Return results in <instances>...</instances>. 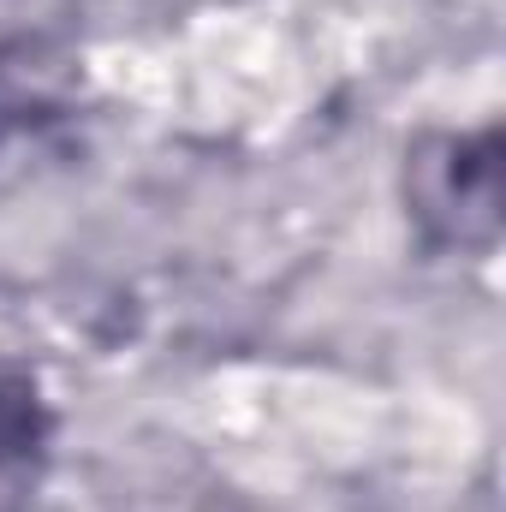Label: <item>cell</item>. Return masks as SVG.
<instances>
[{
  "label": "cell",
  "instance_id": "6da1fadb",
  "mask_svg": "<svg viewBox=\"0 0 506 512\" xmlns=\"http://www.w3.org/2000/svg\"><path fill=\"white\" fill-rule=\"evenodd\" d=\"M48 441V411L30 376L0 364V465H30Z\"/></svg>",
  "mask_w": 506,
  "mask_h": 512
}]
</instances>
